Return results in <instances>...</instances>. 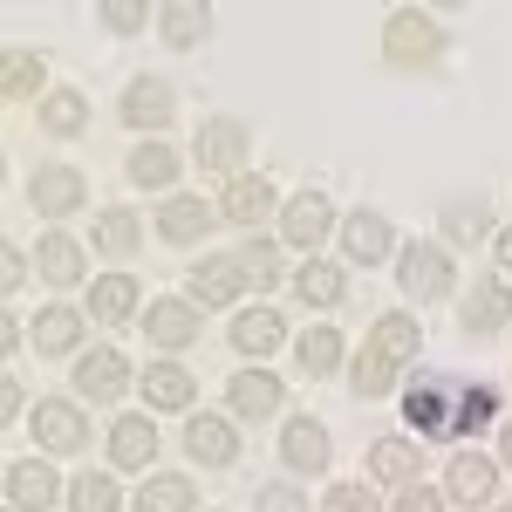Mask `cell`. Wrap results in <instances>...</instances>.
Listing matches in <instances>:
<instances>
[{"instance_id": "cell-1", "label": "cell", "mask_w": 512, "mask_h": 512, "mask_svg": "<svg viewBox=\"0 0 512 512\" xmlns=\"http://www.w3.org/2000/svg\"><path fill=\"white\" fill-rule=\"evenodd\" d=\"M403 424L424 437V444L431 437H451L458 431V383L451 376H424L417 390H403Z\"/></svg>"}, {"instance_id": "cell-2", "label": "cell", "mask_w": 512, "mask_h": 512, "mask_svg": "<svg viewBox=\"0 0 512 512\" xmlns=\"http://www.w3.org/2000/svg\"><path fill=\"white\" fill-rule=\"evenodd\" d=\"M383 55H390L396 69H424V62L444 55V28H437L431 14L403 7V14H390V28H383Z\"/></svg>"}, {"instance_id": "cell-3", "label": "cell", "mask_w": 512, "mask_h": 512, "mask_svg": "<svg viewBox=\"0 0 512 512\" xmlns=\"http://www.w3.org/2000/svg\"><path fill=\"white\" fill-rule=\"evenodd\" d=\"M396 280H403V294H410V301H444V294H451V253L417 239V246H403V253H396Z\"/></svg>"}, {"instance_id": "cell-4", "label": "cell", "mask_w": 512, "mask_h": 512, "mask_svg": "<svg viewBox=\"0 0 512 512\" xmlns=\"http://www.w3.org/2000/svg\"><path fill=\"white\" fill-rule=\"evenodd\" d=\"M28 198H35L41 219H76L82 198H89V185H82L76 164H41L35 178H28Z\"/></svg>"}, {"instance_id": "cell-5", "label": "cell", "mask_w": 512, "mask_h": 512, "mask_svg": "<svg viewBox=\"0 0 512 512\" xmlns=\"http://www.w3.org/2000/svg\"><path fill=\"white\" fill-rule=\"evenodd\" d=\"M192 158L205 164L212 178H239V164H246V123H239V117H212V123H198Z\"/></svg>"}, {"instance_id": "cell-6", "label": "cell", "mask_w": 512, "mask_h": 512, "mask_svg": "<svg viewBox=\"0 0 512 512\" xmlns=\"http://www.w3.org/2000/svg\"><path fill=\"white\" fill-rule=\"evenodd\" d=\"M171 117H178V89L164 76H137L123 89V123H130V130H164Z\"/></svg>"}, {"instance_id": "cell-7", "label": "cell", "mask_w": 512, "mask_h": 512, "mask_svg": "<svg viewBox=\"0 0 512 512\" xmlns=\"http://www.w3.org/2000/svg\"><path fill=\"white\" fill-rule=\"evenodd\" d=\"M239 287H253L246 267H239V253H205L192 267V301L198 308H226V301H239Z\"/></svg>"}, {"instance_id": "cell-8", "label": "cell", "mask_w": 512, "mask_h": 512, "mask_svg": "<svg viewBox=\"0 0 512 512\" xmlns=\"http://www.w3.org/2000/svg\"><path fill=\"white\" fill-rule=\"evenodd\" d=\"M62 499V478L48 458H21V465H7V506L14 512H48Z\"/></svg>"}, {"instance_id": "cell-9", "label": "cell", "mask_w": 512, "mask_h": 512, "mask_svg": "<svg viewBox=\"0 0 512 512\" xmlns=\"http://www.w3.org/2000/svg\"><path fill=\"white\" fill-rule=\"evenodd\" d=\"M342 253H349L355 267H376V260H390V253H403V246H396V226L383 219V212H355L349 226H342Z\"/></svg>"}, {"instance_id": "cell-10", "label": "cell", "mask_w": 512, "mask_h": 512, "mask_svg": "<svg viewBox=\"0 0 512 512\" xmlns=\"http://www.w3.org/2000/svg\"><path fill=\"white\" fill-rule=\"evenodd\" d=\"M28 424H35V437L48 444V451H82V444H89V424H82V410H76V403H62V396H41Z\"/></svg>"}, {"instance_id": "cell-11", "label": "cell", "mask_w": 512, "mask_h": 512, "mask_svg": "<svg viewBox=\"0 0 512 512\" xmlns=\"http://www.w3.org/2000/svg\"><path fill=\"white\" fill-rule=\"evenodd\" d=\"M506 321H512V287L499 274H485L472 294H465V335H478V342H485V335H499Z\"/></svg>"}, {"instance_id": "cell-12", "label": "cell", "mask_w": 512, "mask_h": 512, "mask_svg": "<svg viewBox=\"0 0 512 512\" xmlns=\"http://www.w3.org/2000/svg\"><path fill=\"white\" fill-rule=\"evenodd\" d=\"M444 492H451L458 506H485V499L499 492V465L478 458V451H458V458L444 465Z\"/></svg>"}, {"instance_id": "cell-13", "label": "cell", "mask_w": 512, "mask_h": 512, "mask_svg": "<svg viewBox=\"0 0 512 512\" xmlns=\"http://www.w3.org/2000/svg\"><path fill=\"white\" fill-rule=\"evenodd\" d=\"M185 451H192V465H205V472H226L239 458V437L226 417H192L185 424Z\"/></svg>"}, {"instance_id": "cell-14", "label": "cell", "mask_w": 512, "mask_h": 512, "mask_svg": "<svg viewBox=\"0 0 512 512\" xmlns=\"http://www.w3.org/2000/svg\"><path fill=\"white\" fill-rule=\"evenodd\" d=\"M280 458H287V472H328L335 444H328V431H321L315 417H294V424L280 431Z\"/></svg>"}, {"instance_id": "cell-15", "label": "cell", "mask_w": 512, "mask_h": 512, "mask_svg": "<svg viewBox=\"0 0 512 512\" xmlns=\"http://www.w3.org/2000/svg\"><path fill=\"white\" fill-rule=\"evenodd\" d=\"M219 212H226V226H260V219H274L280 212V198H274V185L267 178H233L226 185V198H219Z\"/></svg>"}, {"instance_id": "cell-16", "label": "cell", "mask_w": 512, "mask_h": 512, "mask_svg": "<svg viewBox=\"0 0 512 512\" xmlns=\"http://www.w3.org/2000/svg\"><path fill=\"white\" fill-rule=\"evenodd\" d=\"M328 226H335V205H328L321 192H301L287 212H280V239H287V246H321Z\"/></svg>"}, {"instance_id": "cell-17", "label": "cell", "mask_w": 512, "mask_h": 512, "mask_svg": "<svg viewBox=\"0 0 512 512\" xmlns=\"http://www.w3.org/2000/svg\"><path fill=\"white\" fill-rule=\"evenodd\" d=\"M123 383H130V362H123L117 349H89L76 362V390L89 396V403H110V396H123Z\"/></svg>"}, {"instance_id": "cell-18", "label": "cell", "mask_w": 512, "mask_h": 512, "mask_svg": "<svg viewBox=\"0 0 512 512\" xmlns=\"http://www.w3.org/2000/svg\"><path fill=\"white\" fill-rule=\"evenodd\" d=\"M158 458V424L151 417H117L110 424V465L117 472H137V465H151Z\"/></svg>"}, {"instance_id": "cell-19", "label": "cell", "mask_w": 512, "mask_h": 512, "mask_svg": "<svg viewBox=\"0 0 512 512\" xmlns=\"http://www.w3.org/2000/svg\"><path fill=\"white\" fill-rule=\"evenodd\" d=\"M192 396H198V383L185 362H151L144 369V403L151 410H192Z\"/></svg>"}, {"instance_id": "cell-20", "label": "cell", "mask_w": 512, "mask_h": 512, "mask_svg": "<svg viewBox=\"0 0 512 512\" xmlns=\"http://www.w3.org/2000/svg\"><path fill=\"white\" fill-rule=\"evenodd\" d=\"M144 335H151L158 349H192V342H198V308H192V301H151Z\"/></svg>"}, {"instance_id": "cell-21", "label": "cell", "mask_w": 512, "mask_h": 512, "mask_svg": "<svg viewBox=\"0 0 512 512\" xmlns=\"http://www.w3.org/2000/svg\"><path fill=\"white\" fill-rule=\"evenodd\" d=\"M226 396H233V417L260 424V417H274V410H280V376H267V369H239Z\"/></svg>"}, {"instance_id": "cell-22", "label": "cell", "mask_w": 512, "mask_h": 512, "mask_svg": "<svg viewBox=\"0 0 512 512\" xmlns=\"http://www.w3.org/2000/svg\"><path fill=\"white\" fill-rule=\"evenodd\" d=\"M417 465H424V444H417V437H383V444L369 451V478H376V485H410Z\"/></svg>"}, {"instance_id": "cell-23", "label": "cell", "mask_w": 512, "mask_h": 512, "mask_svg": "<svg viewBox=\"0 0 512 512\" xmlns=\"http://www.w3.org/2000/svg\"><path fill=\"white\" fill-rule=\"evenodd\" d=\"M35 267H41V280H48V287H76V280H82V246L69 233H41Z\"/></svg>"}, {"instance_id": "cell-24", "label": "cell", "mask_w": 512, "mask_h": 512, "mask_svg": "<svg viewBox=\"0 0 512 512\" xmlns=\"http://www.w3.org/2000/svg\"><path fill=\"white\" fill-rule=\"evenodd\" d=\"M130 185H144V192H171V185H178V151L158 144V137L137 144V151H130Z\"/></svg>"}, {"instance_id": "cell-25", "label": "cell", "mask_w": 512, "mask_h": 512, "mask_svg": "<svg viewBox=\"0 0 512 512\" xmlns=\"http://www.w3.org/2000/svg\"><path fill=\"white\" fill-rule=\"evenodd\" d=\"M280 335H287V321H280L274 308H246V315L233 321V349L239 355H274Z\"/></svg>"}, {"instance_id": "cell-26", "label": "cell", "mask_w": 512, "mask_h": 512, "mask_svg": "<svg viewBox=\"0 0 512 512\" xmlns=\"http://www.w3.org/2000/svg\"><path fill=\"white\" fill-rule=\"evenodd\" d=\"M158 28H164L171 48H198V41L212 35V14H205V0H171L158 14Z\"/></svg>"}, {"instance_id": "cell-27", "label": "cell", "mask_w": 512, "mask_h": 512, "mask_svg": "<svg viewBox=\"0 0 512 512\" xmlns=\"http://www.w3.org/2000/svg\"><path fill=\"white\" fill-rule=\"evenodd\" d=\"M130 308H137V280H130V274H103L96 287H89V315L103 321V328L130 321Z\"/></svg>"}, {"instance_id": "cell-28", "label": "cell", "mask_w": 512, "mask_h": 512, "mask_svg": "<svg viewBox=\"0 0 512 512\" xmlns=\"http://www.w3.org/2000/svg\"><path fill=\"white\" fill-rule=\"evenodd\" d=\"M417 342H424V328H417L410 315H383L376 328H369V349L383 355V362H396V369L417 355Z\"/></svg>"}, {"instance_id": "cell-29", "label": "cell", "mask_w": 512, "mask_h": 512, "mask_svg": "<svg viewBox=\"0 0 512 512\" xmlns=\"http://www.w3.org/2000/svg\"><path fill=\"white\" fill-rule=\"evenodd\" d=\"M82 123H89L82 89H48V96H41V130H48V137H82Z\"/></svg>"}, {"instance_id": "cell-30", "label": "cell", "mask_w": 512, "mask_h": 512, "mask_svg": "<svg viewBox=\"0 0 512 512\" xmlns=\"http://www.w3.org/2000/svg\"><path fill=\"white\" fill-rule=\"evenodd\" d=\"M205 226H212V205H205V198H171L158 212V233L171 239V246H192Z\"/></svg>"}, {"instance_id": "cell-31", "label": "cell", "mask_w": 512, "mask_h": 512, "mask_svg": "<svg viewBox=\"0 0 512 512\" xmlns=\"http://www.w3.org/2000/svg\"><path fill=\"white\" fill-rule=\"evenodd\" d=\"M137 239H144L137 212H123V205L96 212V253H110V260H130V253H137Z\"/></svg>"}, {"instance_id": "cell-32", "label": "cell", "mask_w": 512, "mask_h": 512, "mask_svg": "<svg viewBox=\"0 0 512 512\" xmlns=\"http://www.w3.org/2000/svg\"><path fill=\"white\" fill-rule=\"evenodd\" d=\"M28 328H35V349L41 355H69V349H76V335H82V315H76V308H41Z\"/></svg>"}, {"instance_id": "cell-33", "label": "cell", "mask_w": 512, "mask_h": 512, "mask_svg": "<svg viewBox=\"0 0 512 512\" xmlns=\"http://www.w3.org/2000/svg\"><path fill=\"white\" fill-rule=\"evenodd\" d=\"M198 506V492H192V478H178V472H151V485L137 492V512H192Z\"/></svg>"}, {"instance_id": "cell-34", "label": "cell", "mask_w": 512, "mask_h": 512, "mask_svg": "<svg viewBox=\"0 0 512 512\" xmlns=\"http://www.w3.org/2000/svg\"><path fill=\"white\" fill-rule=\"evenodd\" d=\"M294 287H301V301H308V308H335V301L349 294L342 267H328V260H308V267L294 274Z\"/></svg>"}, {"instance_id": "cell-35", "label": "cell", "mask_w": 512, "mask_h": 512, "mask_svg": "<svg viewBox=\"0 0 512 512\" xmlns=\"http://www.w3.org/2000/svg\"><path fill=\"white\" fill-rule=\"evenodd\" d=\"M69 506L76 512H123V492L110 472H82L76 485H69Z\"/></svg>"}, {"instance_id": "cell-36", "label": "cell", "mask_w": 512, "mask_h": 512, "mask_svg": "<svg viewBox=\"0 0 512 512\" xmlns=\"http://www.w3.org/2000/svg\"><path fill=\"white\" fill-rule=\"evenodd\" d=\"M485 226H492V212H485V198H451L444 205V239H458V246H478L485 239Z\"/></svg>"}, {"instance_id": "cell-37", "label": "cell", "mask_w": 512, "mask_h": 512, "mask_svg": "<svg viewBox=\"0 0 512 512\" xmlns=\"http://www.w3.org/2000/svg\"><path fill=\"white\" fill-rule=\"evenodd\" d=\"M7 103H28V96H41V55L35 48H7Z\"/></svg>"}, {"instance_id": "cell-38", "label": "cell", "mask_w": 512, "mask_h": 512, "mask_svg": "<svg viewBox=\"0 0 512 512\" xmlns=\"http://www.w3.org/2000/svg\"><path fill=\"white\" fill-rule=\"evenodd\" d=\"M294 355H301L308 376H328V369L342 362V335H335V328H308V335L294 342Z\"/></svg>"}, {"instance_id": "cell-39", "label": "cell", "mask_w": 512, "mask_h": 512, "mask_svg": "<svg viewBox=\"0 0 512 512\" xmlns=\"http://www.w3.org/2000/svg\"><path fill=\"white\" fill-rule=\"evenodd\" d=\"M492 417H499V396H492V390H478V383H465V390H458V431H451V437L485 431Z\"/></svg>"}, {"instance_id": "cell-40", "label": "cell", "mask_w": 512, "mask_h": 512, "mask_svg": "<svg viewBox=\"0 0 512 512\" xmlns=\"http://www.w3.org/2000/svg\"><path fill=\"white\" fill-rule=\"evenodd\" d=\"M239 267H246L253 287H274L280 280V246L274 239H246V246H239Z\"/></svg>"}, {"instance_id": "cell-41", "label": "cell", "mask_w": 512, "mask_h": 512, "mask_svg": "<svg viewBox=\"0 0 512 512\" xmlns=\"http://www.w3.org/2000/svg\"><path fill=\"white\" fill-rule=\"evenodd\" d=\"M396 390V362H383L376 349L355 355V396H390Z\"/></svg>"}, {"instance_id": "cell-42", "label": "cell", "mask_w": 512, "mask_h": 512, "mask_svg": "<svg viewBox=\"0 0 512 512\" xmlns=\"http://www.w3.org/2000/svg\"><path fill=\"white\" fill-rule=\"evenodd\" d=\"M253 512H315V506H308V492H294V485H260V492H253Z\"/></svg>"}, {"instance_id": "cell-43", "label": "cell", "mask_w": 512, "mask_h": 512, "mask_svg": "<svg viewBox=\"0 0 512 512\" xmlns=\"http://www.w3.org/2000/svg\"><path fill=\"white\" fill-rule=\"evenodd\" d=\"M144 21H151V14H144V7H130V0H110V7H103V28H110V35H137Z\"/></svg>"}, {"instance_id": "cell-44", "label": "cell", "mask_w": 512, "mask_h": 512, "mask_svg": "<svg viewBox=\"0 0 512 512\" xmlns=\"http://www.w3.org/2000/svg\"><path fill=\"white\" fill-rule=\"evenodd\" d=\"M328 512H376V492L369 485H335L328 492Z\"/></svg>"}, {"instance_id": "cell-45", "label": "cell", "mask_w": 512, "mask_h": 512, "mask_svg": "<svg viewBox=\"0 0 512 512\" xmlns=\"http://www.w3.org/2000/svg\"><path fill=\"white\" fill-rule=\"evenodd\" d=\"M396 512H444V492H431V485H410V492L396 499Z\"/></svg>"}, {"instance_id": "cell-46", "label": "cell", "mask_w": 512, "mask_h": 512, "mask_svg": "<svg viewBox=\"0 0 512 512\" xmlns=\"http://www.w3.org/2000/svg\"><path fill=\"white\" fill-rule=\"evenodd\" d=\"M0 280H7V287H21V280H28V253H21V246H7V253H0Z\"/></svg>"}, {"instance_id": "cell-47", "label": "cell", "mask_w": 512, "mask_h": 512, "mask_svg": "<svg viewBox=\"0 0 512 512\" xmlns=\"http://www.w3.org/2000/svg\"><path fill=\"white\" fill-rule=\"evenodd\" d=\"M499 267H506V274H512V226H506V233H499Z\"/></svg>"}, {"instance_id": "cell-48", "label": "cell", "mask_w": 512, "mask_h": 512, "mask_svg": "<svg viewBox=\"0 0 512 512\" xmlns=\"http://www.w3.org/2000/svg\"><path fill=\"white\" fill-rule=\"evenodd\" d=\"M506 465H512V424H506Z\"/></svg>"}, {"instance_id": "cell-49", "label": "cell", "mask_w": 512, "mask_h": 512, "mask_svg": "<svg viewBox=\"0 0 512 512\" xmlns=\"http://www.w3.org/2000/svg\"><path fill=\"white\" fill-rule=\"evenodd\" d=\"M499 512H512V499H506V506H499Z\"/></svg>"}]
</instances>
